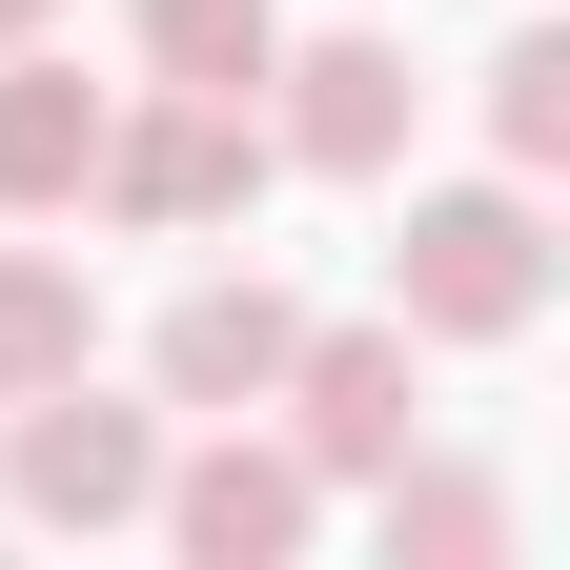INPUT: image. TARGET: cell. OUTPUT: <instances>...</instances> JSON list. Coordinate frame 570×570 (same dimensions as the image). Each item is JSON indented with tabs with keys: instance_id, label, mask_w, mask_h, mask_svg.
I'll use <instances>...</instances> for the list:
<instances>
[{
	"instance_id": "1",
	"label": "cell",
	"mask_w": 570,
	"mask_h": 570,
	"mask_svg": "<svg viewBox=\"0 0 570 570\" xmlns=\"http://www.w3.org/2000/svg\"><path fill=\"white\" fill-rule=\"evenodd\" d=\"M530 306H550V225H530V184H428L407 245H387V326H407V346H510Z\"/></svg>"
},
{
	"instance_id": "2",
	"label": "cell",
	"mask_w": 570,
	"mask_h": 570,
	"mask_svg": "<svg viewBox=\"0 0 570 570\" xmlns=\"http://www.w3.org/2000/svg\"><path fill=\"white\" fill-rule=\"evenodd\" d=\"M82 204H102V225H164V245L245 225V204H265V102H184V82L102 102V164H82Z\"/></svg>"
},
{
	"instance_id": "3",
	"label": "cell",
	"mask_w": 570,
	"mask_h": 570,
	"mask_svg": "<svg viewBox=\"0 0 570 570\" xmlns=\"http://www.w3.org/2000/svg\"><path fill=\"white\" fill-rule=\"evenodd\" d=\"M142 510H164V550H184V570H285V550L326 530V469L285 449V428L204 407V449H164V489H142Z\"/></svg>"
},
{
	"instance_id": "4",
	"label": "cell",
	"mask_w": 570,
	"mask_h": 570,
	"mask_svg": "<svg viewBox=\"0 0 570 570\" xmlns=\"http://www.w3.org/2000/svg\"><path fill=\"white\" fill-rule=\"evenodd\" d=\"M0 489H21L41 530H142V489H164V407H102V367H61L0 407Z\"/></svg>"
},
{
	"instance_id": "5",
	"label": "cell",
	"mask_w": 570,
	"mask_h": 570,
	"mask_svg": "<svg viewBox=\"0 0 570 570\" xmlns=\"http://www.w3.org/2000/svg\"><path fill=\"white\" fill-rule=\"evenodd\" d=\"M407 41L387 21H326V41H285L265 61V164H306V184H387L407 164Z\"/></svg>"
},
{
	"instance_id": "6",
	"label": "cell",
	"mask_w": 570,
	"mask_h": 570,
	"mask_svg": "<svg viewBox=\"0 0 570 570\" xmlns=\"http://www.w3.org/2000/svg\"><path fill=\"white\" fill-rule=\"evenodd\" d=\"M265 407H285V449H306L326 489H387V469L428 449V367H407V326H306Z\"/></svg>"
},
{
	"instance_id": "7",
	"label": "cell",
	"mask_w": 570,
	"mask_h": 570,
	"mask_svg": "<svg viewBox=\"0 0 570 570\" xmlns=\"http://www.w3.org/2000/svg\"><path fill=\"white\" fill-rule=\"evenodd\" d=\"M285 346H306V306H285L265 265H204L184 306H164V346H142V367H164V407H265Z\"/></svg>"
},
{
	"instance_id": "8",
	"label": "cell",
	"mask_w": 570,
	"mask_h": 570,
	"mask_svg": "<svg viewBox=\"0 0 570 570\" xmlns=\"http://www.w3.org/2000/svg\"><path fill=\"white\" fill-rule=\"evenodd\" d=\"M82 164H102V82H82V61H41V41H0V204L61 225Z\"/></svg>"
},
{
	"instance_id": "9",
	"label": "cell",
	"mask_w": 570,
	"mask_h": 570,
	"mask_svg": "<svg viewBox=\"0 0 570 570\" xmlns=\"http://www.w3.org/2000/svg\"><path fill=\"white\" fill-rule=\"evenodd\" d=\"M61 367H102V285H82V245H0V407Z\"/></svg>"
},
{
	"instance_id": "10",
	"label": "cell",
	"mask_w": 570,
	"mask_h": 570,
	"mask_svg": "<svg viewBox=\"0 0 570 570\" xmlns=\"http://www.w3.org/2000/svg\"><path fill=\"white\" fill-rule=\"evenodd\" d=\"M265 61H285V0H142V82H184V102H265Z\"/></svg>"
},
{
	"instance_id": "11",
	"label": "cell",
	"mask_w": 570,
	"mask_h": 570,
	"mask_svg": "<svg viewBox=\"0 0 570 570\" xmlns=\"http://www.w3.org/2000/svg\"><path fill=\"white\" fill-rule=\"evenodd\" d=\"M387 550L489 570V550H510V489H489V469H387Z\"/></svg>"
},
{
	"instance_id": "12",
	"label": "cell",
	"mask_w": 570,
	"mask_h": 570,
	"mask_svg": "<svg viewBox=\"0 0 570 570\" xmlns=\"http://www.w3.org/2000/svg\"><path fill=\"white\" fill-rule=\"evenodd\" d=\"M489 142H510V184H550V164H570V41H550V21L489 61Z\"/></svg>"
},
{
	"instance_id": "13",
	"label": "cell",
	"mask_w": 570,
	"mask_h": 570,
	"mask_svg": "<svg viewBox=\"0 0 570 570\" xmlns=\"http://www.w3.org/2000/svg\"><path fill=\"white\" fill-rule=\"evenodd\" d=\"M41 21H61V0H0V41H41Z\"/></svg>"
}]
</instances>
